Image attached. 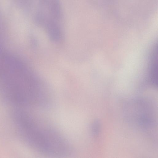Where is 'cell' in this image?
Masks as SVG:
<instances>
[{
    "instance_id": "obj_1",
    "label": "cell",
    "mask_w": 158,
    "mask_h": 158,
    "mask_svg": "<svg viewBox=\"0 0 158 158\" xmlns=\"http://www.w3.org/2000/svg\"><path fill=\"white\" fill-rule=\"evenodd\" d=\"M22 138L35 150L46 154L63 156L71 150L69 144L60 134L37 121L24 130Z\"/></svg>"
},
{
    "instance_id": "obj_2",
    "label": "cell",
    "mask_w": 158,
    "mask_h": 158,
    "mask_svg": "<svg viewBox=\"0 0 158 158\" xmlns=\"http://www.w3.org/2000/svg\"><path fill=\"white\" fill-rule=\"evenodd\" d=\"M155 47L153 51L150 65V78L151 83L154 85H157V50Z\"/></svg>"
}]
</instances>
